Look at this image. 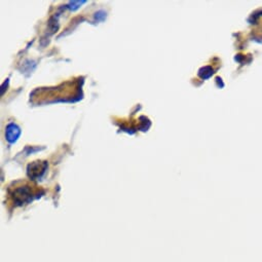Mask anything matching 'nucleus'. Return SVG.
Wrapping results in <instances>:
<instances>
[{
  "mask_svg": "<svg viewBox=\"0 0 262 262\" xmlns=\"http://www.w3.org/2000/svg\"><path fill=\"white\" fill-rule=\"evenodd\" d=\"M10 196L13 204L17 207H21L32 202L34 199L40 196L38 192H36L32 186L28 184L16 185L15 187L10 188Z\"/></svg>",
  "mask_w": 262,
  "mask_h": 262,
  "instance_id": "nucleus-1",
  "label": "nucleus"
},
{
  "mask_svg": "<svg viewBox=\"0 0 262 262\" xmlns=\"http://www.w3.org/2000/svg\"><path fill=\"white\" fill-rule=\"evenodd\" d=\"M47 168H48L47 162H34L28 166L27 174L30 179L37 180L43 176Z\"/></svg>",
  "mask_w": 262,
  "mask_h": 262,
  "instance_id": "nucleus-2",
  "label": "nucleus"
},
{
  "mask_svg": "<svg viewBox=\"0 0 262 262\" xmlns=\"http://www.w3.org/2000/svg\"><path fill=\"white\" fill-rule=\"evenodd\" d=\"M20 135H21V128L17 124L13 122L8 124L6 128V138L9 143L14 144L15 142H17Z\"/></svg>",
  "mask_w": 262,
  "mask_h": 262,
  "instance_id": "nucleus-3",
  "label": "nucleus"
},
{
  "mask_svg": "<svg viewBox=\"0 0 262 262\" xmlns=\"http://www.w3.org/2000/svg\"><path fill=\"white\" fill-rule=\"evenodd\" d=\"M213 73H214V72H213V69H212L211 67H209V66L204 67V68H202V69L199 71V75H200V77L203 78V79L209 78L210 76H212Z\"/></svg>",
  "mask_w": 262,
  "mask_h": 262,
  "instance_id": "nucleus-4",
  "label": "nucleus"
}]
</instances>
